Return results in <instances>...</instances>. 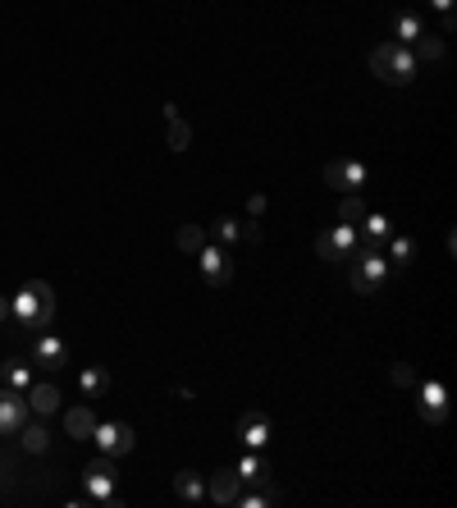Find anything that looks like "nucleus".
<instances>
[{
    "label": "nucleus",
    "instance_id": "1",
    "mask_svg": "<svg viewBox=\"0 0 457 508\" xmlns=\"http://www.w3.org/2000/svg\"><path fill=\"white\" fill-rule=\"evenodd\" d=\"M10 321L23 330H46L55 321V288L46 279H28L10 298Z\"/></svg>",
    "mask_w": 457,
    "mask_h": 508
},
{
    "label": "nucleus",
    "instance_id": "2",
    "mask_svg": "<svg viewBox=\"0 0 457 508\" xmlns=\"http://www.w3.org/2000/svg\"><path fill=\"white\" fill-rule=\"evenodd\" d=\"M416 69H421V60L412 55V46H398V42H379V46L370 51V74H375L379 83L407 88V83L416 79Z\"/></svg>",
    "mask_w": 457,
    "mask_h": 508
},
{
    "label": "nucleus",
    "instance_id": "3",
    "mask_svg": "<svg viewBox=\"0 0 457 508\" xmlns=\"http://www.w3.org/2000/svg\"><path fill=\"white\" fill-rule=\"evenodd\" d=\"M389 261H385V252L379 248H370V243H357V252H352V288L357 294H379L385 288V279H389Z\"/></svg>",
    "mask_w": 457,
    "mask_h": 508
},
{
    "label": "nucleus",
    "instance_id": "4",
    "mask_svg": "<svg viewBox=\"0 0 457 508\" xmlns=\"http://www.w3.org/2000/svg\"><path fill=\"white\" fill-rule=\"evenodd\" d=\"M92 440H97V449H101L106 458H124V454L137 449V430H133L128 421H97Z\"/></svg>",
    "mask_w": 457,
    "mask_h": 508
},
{
    "label": "nucleus",
    "instance_id": "5",
    "mask_svg": "<svg viewBox=\"0 0 457 508\" xmlns=\"http://www.w3.org/2000/svg\"><path fill=\"white\" fill-rule=\"evenodd\" d=\"M83 485H88V494L92 499H101V503H115L119 494H115V485H119V472H115V458H92L88 463V472H83Z\"/></svg>",
    "mask_w": 457,
    "mask_h": 508
},
{
    "label": "nucleus",
    "instance_id": "6",
    "mask_svg": "<svg viewBox=\"0 0 457 508\" xmlns=\"http://www.w3.org/2000/svg\"><path fill=\"white\" fill-rule=\"evenodd\" d=\"M197 266H201L206 284H215V288H224L228 279H234V257H228V248H219V243H201Z\"/></svg>",
    "mask_w": 457,
    "mask_h": 508
},
{
    "label": "nucleus",
    "instance_id": "7",
    "mask_svg": "<svg viewBox=\"0 0 457 508\" xmlns=\"http://www.w3.org/2000/svg\"><path fill=\"white\" fill-rule=\"evenodd\" d=\"M357 252V225H334V230H325V234H316V257H325V261H343V257H352Z\"/></svg>",
    "mask_w": 457,
    "mask_h": 508
},
{
    "label": "nucleus",
    "instance_id": "8",
    "mask_svg": "<svg viewBox=\"0 0 457 508\" xmlns=\"http://www.w3.org/2000/svg\"><path fill=\"white\" fill-rule=\"evenodd\" d=\"M238 440H243V449H266V445L275 440L270 417H266L261 408H247V412L238 417Z\"/></svg>",
    "mask_w": 457,
    "mask_h": 508
},
{
    "label": "nucleus",
    "instance_id": "9",
    "mask_svg": "<svg viewBox=\"0 0 457 508\" xmlns=\"http://www.w3.org/2000/svg\"><path fill=\"white\" fill-rule=\"evenodd\" d=\"M23 421H28V394L5 385L0 390V435H19Z\"/></svg>",
    "mask_w": 457,
    "mask_h": 508
},
{
    "label": "nucleus",
    "instance_id": "10",
    "mask_svg": "<svg viewBox=\"0 0 457 508\" xmlns=\"http://www.w3.org/2000/svg\"><path fill=\"white\" fill-rule=\"evenodd\" d=\"M325 183H334L339 193H361V183H366V165H361V161L339 156V161H330V165H325Z\"/></svg>",
    "mask_w": 457,
    "mask_h": 508
},
{
    "label": "nucleus",
    "instance_id": "11",
    "mask_svg": "<svg viewBox=\"0 0 457 508\" xmlns=\"http://www.w3.org/2000/svg\"><path fill=\"white\" fill-rule=\"evenodd\" d=\"M416 412H421V421H430V426H439V421L448 417V390H443V381H425V385H421Z\"/></svg>",
    "mask_w": 457,
    "mask_h": 508
},
{
    "label": "nucleus",
    "instance_id": "12",
    "mask_svg": "<svg viewBox=\"0 0 457 508\" xmlns=\"http://www.w3.org/2000/svg\"><path fill=\"white\" fill-rule=\"evenodd\" d=\"M64 357H69V348H64V339H60V334H37V343H33V367H42V372H60V367H64Z\"/></svg>",
    "mask_w": 457,
    "mask_h": 508
},
{
    "label": "nucleus",
    "instance_id": "13",
    "mask_svg": "<svg viewBox=\"0 0 457 508\" xmlns=\"http://www.w3.org/2000/svg\"><path fill=\"white\" fill-rule=\"evenodd\" d=\"M60 403H64V399H60V390H55L51 381H42V385L33 381V385H28V412H33V417H55Z\"/></svg>",
    "mask_w": 457,
    "mask_h": 508
},
{
    "label": "nucleus",
    "instance_id": "14",
    "mask_svg": "<svg viewBox=\"0 0 457 508\" xmlns=\"http://www.w3.org/2000/svg\"><path fill=\"white\" fill-rule=\"evenodd\" d=\"M238 490H243V481H238V472H234V467H219L215 476H206V494H210L215 503H234V499H238Z\"/></svg>",
    "mask_w": 457,
    "mask_h": 508
},
{
    "label": "nucleus",
    "instance_id": "15",
    "mask_svg": "<svg viewBox=\"0 0 457 508\" xmlns=\"http://www.w3.org/2000/svg\"><path fill=\"white\" fill-rule=\"evenodd\" d=\"M64 430L73 435V440H92V430H97V412H92V403L69 408V412H64Z\"/></svg>",
    "mask_w": 457,
    "mask_h": 508
},
{
    "label": "nucleus",
    "instance_id": "16",
    "mask_svg": "<svg viewBox=\"0 0 457 508\" xmlns=\"http://www.w3.org/2000/svg\"><path fill=\"white\" fill-rule=\"evenodd\" d=\"M234 472H238V481H243V485H256V481H270V476H275V467H270L266 458H256V449H247V454L238 458V467H234Z\"/></svg>",
    "mask_w": 457,
    "mask_h": 508
},
{
    "label": "nucleus",
    "instance_id": "17",
    "mask_svg": "<svg viewBox=\"0 0 457 508\" xmlns=\"http://www.w3.org/2000/svg\"><path fill=\"white\" fill-rule=\"evenodd\" d=\"M357 230H361V243H370V248H379V243H385V239L394 234V221H389V215H370V211H366V215H361V225H357Z\"/></svg>",
    "mask_w": 457,
    "mask_h": 508
},
{
    "label": "nucleus",
    "instance_id": "18",
    "mask_svg": "<svg viewBox=\"0 0 457 508\" xmlns=\"http://www.w3.org/2000/svg\"><path fill=\"white\" fill-rule=\"evenodd\" d=\"M421 33H425V19H421L416 10H403V14H394V42H398V46H412Z\"/></svg>",
    "mask_w": 457,
    "mask_h": 508
},
{
    "label": "nucleus",
    "instance_id": "19",
    "mask_svg": "<svg viewBox=\"0 0 457 508\" xmlns=\"http://www.w3.org/2000/svg\"><path fill=\"white\" fill-rule=\"evenodd\" d=\"M79 390H83V399H88V403H97V399L110 390V372H106V367H83Z\"/></svg>",
    "mask_w": 457,
    "mask_h": 508
},
{
    "label": "nucleus",
    "instance_id": "20",
    "mask_svg": "<svg viewBox=\"0 0 457 508\" xmlns=\"http://www.w3.org/2000/svg\"><path fill=\"white\" fill-rule=\"evenodd\" d=\"M412 257H416V243L407 234H389L385 239V261L389 266H412Z\"/></svg>",
    "mask_w": 457,
    "mask_h": 508
},
{
    "label": "nucleus",
    "instance_id": "21",
    "mask_svg": "<svg viewBox=\"0 0 457 508\" xmlns=\"http://www.w3.org/2000/svg\"><path fill=\"white\" fill-rule=\"evenodd\" d=\"M174 494H179L183 503H201V499H206V476L179 472V476H174Z\"/></svg>",
    "mask_w": 457,
    "mask_h": 508
},
{
    "label": "nucleus",
    "instance_id": "22",
    "mask_svg": "<svg viewBox=\"0 0 457 508\" xmlns=\"http://www.w3.org/2000/svg\"><path fill=\"white\" fill-rule=\"evenodd\" d=\"M19 445H23L28 454H46V449H51V430H46L42 421H23V430H19Z\"/></svg>",
    "mask_w": 457,
    "mask_h": 508
},
{
    "label": "nucleus",
    "instance_id": "23",
    "mask_svg": "<svg viewBox=\"0 0 457 508\" xmlns=\"http://www.w3.org/2000/svg\"><path fill=\"white\" fill-rule=\"evenodd\" d=\"M0 372H5V385H10V390L28 394V385H33V367H28L23 357H10V362H5V367H0Z\"/></svg>",
    "mask_w": 457,
    "mask_h": 508
},
{
    "label": "nucleus",
    "instance_id": "24",
    "mask_svg": "<svg viewBox=\"0 0 457 508\" xmlns=\"http://www.w3.org/2000/svg\"><path fill=\"white\" fill-rule=\"evenodd\" d=\"M210 234L219 239V248H234V243L243 239V225L234 221V215H215V221H210Z\"/></svg>",
    "mask_w": 457,
    "mask_h": 508
},
{
    "label": "nucleus",
    "instance_id": "25",
    "mask_svg": "<svg viewBox=\"0 0 457 508\" xmlns=\"http://www.w3.org/2000/svg\"><path fill=\"white\" fill-rule=\"evenodd\" d=\"M188 142H192V128H188V119L170 115V119H165V147H174V152H188Z\"/></svg>",
    "mask_w": 457,
    "mask_h": 508
},
{
    "label": "nucleus",
    "instance_id": "26",
    "mask_svg": "<svg viewBox=\"0 0 457 508\" xmlns=\"http://www.w3.org/2000/svg\"><path fill=\"white\" fill-rule=\"evenodd\" d=\"M361 215H366V202H361V193H348V197L339 202V221H343V225H361Z\"/></svg>",
    "mask_w": 457,
    "mask_h": 508
},
{
    "label": "nucleus",
    "instance_id": "27",
    "mask_svg": "<svg viewBox=\"0 0 457 508\" xmlns=\"http://www.w3.org/2000/svg\"><path fill=\"white\" fill-rule=\"evenodd\" d=\"M412 46H416V60H443V42H439V37H430V33H421Z\"/></svg>",
    "mask_w": 457,
    "mask_h": 508
},
{
    "label": "nucleus",
    "instance_id": "28",
    "mask_svg": "<svg viewBox=\"0 0 457 508\" xmlns=\"http://www.w3.org/2000/svg\"><path fill=\"white\" fill-rule=\"evenodd\" d=\"M201 243H206V230H201V225H183V230H179V248H183V252H192V257H197V252H201Z\"/></svg>",
    "mask_w": 457,
    "mask_h": 508
},
{
    "label": "nucleus",
    "instance_id": "29",
    "mask_svg": "<svg viewBox=\"0 0 457 508\" xmlns=\"http://www.w3.org/2000/svg\"><path fill=\"white\" fill-rule=\"evenodd\" d=\"M389 381H394V385H416V372L407 367V362H394V367H389Z\"/></svg>",
    "mask_w": 457,
    "mask_h": 508
},
{
    "label": "nucleus",
    "instance_id": "30",
    "mask_svg": "<svg viewBox=\"0 0 457 508\" xmlns=\"http://www.w3.org/2000/svg\"><path fill=\"white\" fill-rule=\"evenodd\" d=\"M243 239L247 243H261V225H243Z\"/></svg>",
    "mask_w": 457,
    "mask_h": 508
},
{
    "label": "nucleus",
    "instance_id": "31",
    "mask_svg": "<svg viewBox=\"0 0 457 508\" xmlns=\"http://www.w3.org/2000/svg\"><path fill=\"white\" fill-rule=\"evenodd\" d=\"M0 321H10V298H0Z\"/></svg>",
    "mask_w": 457,
    "mask_h": 508
},
{
    "label": "nucleus",
    "instance_id": "32",
    "mask_svg": "<svg viewBox=\"0 0 457 508\" xmlns=\"http://www.w3.org/2000/svg\"><path fill=\"white\" fill-rule=\"evenodd\" d=\"M430 5H434V10L443 14V10H452V0H430Z\"/></svg>",
    "mask_w": 457,
    "mask_h": 508
}]
</instances>
